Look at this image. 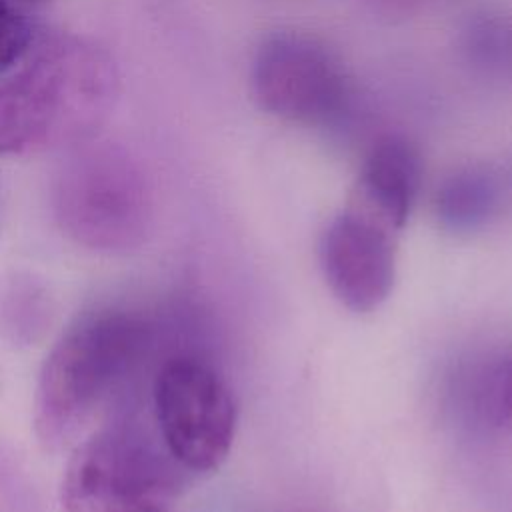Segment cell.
<instances>
[{
    "instance_id": "obj_1",
    "label": "cell",
    "mask_w": 512,
    "mask_h": 512,
    "mask_svg": "<svg viewBox=\"0 0 512 512\" xmlns=\"http://www.w3.org/2000/svg\"><path fill=\"white\" fill-rule=\"evenodd\" d=\"M118 70L96 42L54 36L0 82V156L82 144L106 122Z\"/></svg>"
},
{
    "instance_id": "obj_2",
    "label": "cell",
    "mask_w": 512,
    "mask_h": 512,
    "mask_svg": "<svg viewBox=\"0 0 512 512\" xmlns=\"http://www.w3.org/2000/svg\"><path fill=\"white\" fill-rule=\"evenodd\" d=\"M148 342L150 326L126 312L90 316L62 334L38 376L36 436L52 448L72 440L138 362Z\"/></svg>"
},
{
    "instance_id": "obj_3",
    "label": "cell",
    "mask_w": 512,
    "mask_h": 512,
    "mask_svg": "<svg viewBox=\"0 0 512 512\" xmlns=\"http://www.w3.org/2000/svg\"><path fill=\"white\" fill-rule=\"evenodd\" d=\"M172 496L170 466L126 430H104L76 444L60 484L64 512H168Z\"/></svg>"
},
{
    "instance_id": "obj_4",
    "label": "cell",
    "mask_w": 512,
    "mask_h": 512,
    "mask_svg": "<svg viewBox=\"0 0 512 512\" xmlns=\"http://www.w3.org/2000/svg\"><path fill=\"white\" fill-rule=\"evenodd\" d=\"M258 104L288 122H336L350 106V78L340 56L318 36L278 30L262 38L252 62Z\"/></svg>"
},
{
    "instance_id": "obj_5",
    "label": "cell",
    "mask_w": 512,
    "mask_h": 512,
    "mask_svg": "<svg viewBox=\"0 0 512 512\" xmlns=\"http://www.w3.org/2000/svg\"><path fill=\"white\" fill-rule=\"evenodd\" d=\"M154 410L168 454L194 472L216 470L236 432V402L222 376L206 362L176 356L154 380Z\"/></svg>"
},
{
    "instance_id": "obj_6",
    "label": "cell",
    "mask_w": 512,
    "mask_h": 512,
    "mask_svg": "<svg viewBox=\"0 0 512 512\" xmlns=\"http://www.w3.org/2000/svg\"><path fill=\"white\" fill-rule=\"evenodd\" d=\"M58 212L92 242H116L142 224L148 192L136 160L120 146H82L58 178Z\"/></svg>"
},
{
    "instance_id": "obj_7",
    "label": "cell",
    "mask_w": 512,
    "mask_h": 512,
    "mask_svg": "<svg viewBox=\"0 0 512 512\" xmlns=\"http://www.w3.org/2000/svg\"><path fill=\"white\" fill-rule=\"evenodd\" d=\"M396 234L374 216L346 206L320 238V268L332 294L354 312L378 308L396 278Z\"/></svg>"
},
{
    "instance_id": "obj_8",
    "label": "cell",
    "mask_w": 512,
    "mask_h": 512,
    "mask_svg": "<svg viewBox=\"0 0 512 512\" xmlns=\"http://www.w3.org/2000/svg\"><path fill=\"white\" fill-rule=\"evenodd\" d=\"M422 182V158L404 136H382L366 154L350 206L400 232L412 212Z\"/></svg>"
},
{
    "instance_id": "obj_9",
    "label": "cell",
    "mask_w": 512,
    "mask_h": 512,
    "mask_svg": "<svg viewBox=\"0 0 512 512\" xmlns=\"http://www.w3.org/2000/svg\"><path fill=\"white\" fill-rule=\"evenodd\" d=\"M506 174L490 162L456 168L436 190L434 212L438 224L450 232H474L488 224L504 204Z\"/></svg>"
},
{
    "instance_id": "obj_10",
    "label": "cell",
    "mask_w": 512,
    "mask_h": 512,
    "mask_svg": "<svg viewBox=\"0 0 512 512\" xmlns=\"http://www.w3.org/2000/svg\"><path fill=\"white\" fill-rule=\"evenodd\" d=\"M466 412L482 426L502 428L512 422V352L478 364L462 386Z\"/></svg>"
},
{
    "instance_id": "obj_11",
    "label": "cell",
    "mask_w": 512,
    "mask_h": 512,
    "mask_svg": "<svg viewBox=\"0 0 512 512\" xmlns=\"http://www.w3.org/2000/svg\"><path fill=\"white\" fill-rule=\"evenodd\" d=\"M464 52L470 64L490 76L512 72V14L482 10L464 28Z\"/></svg>"
},
{
    "instance_id": "obj_12",
    "label": "cell",
    "mask_w": 512,
    "mask_h": 512,
    "mask_svg": "<svg viewBox=\"0 0 512 512\" xmlns=\"http://www.w3.org/2000/svg\"><path fill=\"white\" fill-rule=\"evenodd\" d=\"M30 40V22L8 0H0V72L10 70L28 52Z\"/></svg>"
},
{
    "instance_id": "obj_13",
    "label": "cell",
    "mask_w": 512,
    "mask_h": 512,
    "mask_svg": "<svg viewBox=\"0 0 512 512\" xmlns=\"http://www.w3.org/2000/svg\"><path fill=\"white\" fill-rule=\"evenodd\" d=\"M374 4V8L386 16H406L412 14L420 8H424L426 4L434 2V0H370Z\"/></svg>"
},
{
    "instance_id": "obj_14",
    "label": "cell",
    "mask_w": 512,
    "mask_h": 512,
    "mask_svg": "<svg viewBox=\"0 0 512 512\" xmlns=\"http://www.w3.org/2000/svg\"><path fill=\"white\" fill-rule=\"evenodd\" d=\"M24 2H46V0H24Z\"/></svg>"
}]
</instances>
